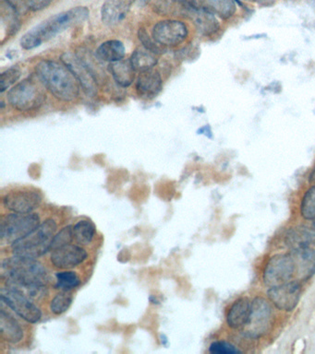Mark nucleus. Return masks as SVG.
Masks as SVG:
<instances>
[{"label":"nucleus","mask_w":315,"mask_h":354,"mask_svg":"<svg viewBox=\"0 0 315 354\" xmlns=\"http://www.w3.org/2000/svg\"><path fill=\"white\" fill-rule=\"evenodd\" d=\"M309 181L315 185V169L312 171L311 176H309Z\"/></svg>","instance_id":"nucleus-37"},{"label":"nucleus","mask_w":315,"mask_h":354,"mask_svg":"<svg viewBox=\"0 0 315 354\" xmlns=\"http://www.w3.org/2000/svg\"><path fill=\"white\" fill-rule=\"evenodd\" d=\"M150 2V0H134V4H136L138 7H145Z\"/></svg>","instance_id":"nucleus-36"},{"label":"nucleus","mask_w":315,"mask_h":354,"mask_svg":"<svg viewBox=\"0 0 315 354\" xmlns=\"http://www.w3.org/2000/svg\"><path fill=\"white\" fill-rule=\"evenodd\" d=\"M40 217L35 212H13L5 216L1 223V243L10 245L26 237L40 225Z\"/></svg>","instance_id":"nucleus-6"},{"label":"nucleus","mask_w":315,"mask_h":354,"mask_svg":"<svg viewBox=\"0 0 315 354\" xmlns=\"http://www.w3.org/2000/svg\"><path fill=\"white\" fill-rule=\"evenodd\" d=\"M188 33L186 24L176 19L159 21L152 30V36L162 46H175L183 43Z\"/></svg>","instance_id":"nucleus-10"},{"label":"nucleus","mask_w":315,"mask_h":354,"mask_svg":"<svg viewBox=\"0 0 315 354\" xmlns=\"http://www.w3.org/2000/svg\"><path fill=\"white\" fill-rule=\"evenodd\" d=\"M53 0H28L29 8L32 11L45 10Z\"/></svg>","instance_id":"nucleus-34"},{"label":"nucleus","mask_w":315,"mask_h":354,"mask_svg":"<svg viewBox=\"0 0 315 354\" xmlns=\"http://www.w3.org/2000/svg\"><path fill=\"white\" fill-rule=\"evenodd\" d=\"M273 318V309L269 303L264 298L257 297L251 303L250 319L243 329L248 336L261 337L269 330Z\"/></svg>","instance_id":"nucleus-9"},{"label":"nucleus","mask_w":315,"mask_h":354,"mask_svg":"<svg viewBox=\"0 0 315 354\" xmlns=\"http://www.w3.org/2000/svg\"><path fill=\"white\" fill-rule=\"evenodd\" d=\"M0 333L2 339L12 344H16L24 339V329L20 323L3 308L0 313Z\"/></svg>","instance_id":"nucleus-20"},{"label":"nucleus","mask_w":315,"mask_h":354,"mask_svg":"<svg viewBox=\"0 0 315 354\" xmlns=\"http://www.w3.org/2000/svg\"><path fill=\"white\" fill-rule=\"evenodd\" d=\"M89 15L90 11L87 7H76L57 14L27 32L21 39V46L26 50L37 48L63 30L87 21Z\"/></svg>","instance_id":"nucleus-3"},{"label":"nucleus","mask_w":315,"mask_h":354,"mask_svg":"<svg viewBox=\"0 0 315 354\" xmlns=\"http://www.w3.org/2000/svg\"><path fill=\"white\" fill-rule=\"evenodd\" d=\"M96 55L103 62H117L125 57V46L123 41L118 40L107 41L100 44Z\"/></svg>","instance_id":"nucleus-22"},{"label":"nucleus","mask_w":315,"mask_h":354,"mask_svg":"<svg viewBox=\"0 0 315 354\" xmlns=\"http://www.w3.org/2000/svg\"><path fill=\"white\" fill-rule=\"evenodd\" d=\"M209 351L213 354H234L240 353L239 348L226 342H213L210 345Z\"/></svg>","instance_id":"nucleus-32"},{"label":"nucleus","mask_w":315,"mask_h":354,"mask_svg":"<svg viewBox=\"0 0 315 354\" xmlns=\"http://www.w3.org/2000/svg\"><path fill=\"white\" fill-rule=\"evenodd\" d=\"M295 265V275L300 281H307L315 274V250L311 246L296 248L291 250Z\"/></svg>","instance_id":"nucleus-16"},{"label":"nucleus","mask_w":315,"mask_h":354,"mask_svg":"<svg viewBox=\"0 0 315 354\" xmlns=\"http://www.w3.org/2000/svg\"><path fill=\"white\" fill-rule=\"evenodd\" d=\"M87 257V251L82 245L69 243L51 251V261L60 270H71L82 264Z\"/></svg>","instance_id":"nucleus-14"},{"label":"nucleus","mask_w":315,"mask_h":354,"mask_svg":"<svg viewBox=\"0 0 315 354\" xmlns=\"http://www.w3.org/2000/svg\"><path fill=\"white\" fill-rule=\"evenodd\" d=\"M246 1H254V0H246Z\"/></svg>","instance_id":"nucleus-39"},{"label":"nucleus","mask_w":315,"mask_h":354,"mask_svg":"<svg viewBox=\"0 0 315 354\" xmlns=\"http://www.w3.org/2000/svg\"><path fill=\"white\" fill-rule=\"evenodd\" d=\"M251 312V303L247 297H242L235 301L228 309L226 322L229 328L243 329L247 325Z\"/></svg>","instance_id":"nucleus-19"},{"label":"nucleus","mask_w":315,"mask_h":354,"mask_svg":"<svg viewBox=\"0 0 315 354\" xmlns=\"http://www.w3.org/2000/svg\"><path fill=\"white\" fill-rule=\"evenodd\" d=\"M301 287L300 282L290 281L278 286L271 287L267 296L273 304L281 311L289 312L295 309L300 300Z\"/></svg>","instance_id":"nucleus-11"},{"label":"nucleus","mask_w":315,"mask_h":354,"mask_svg":"<svg viewBox=\"0 0 315 354\" xmlns=\"http://www.w3.org/2000/svg\"><path fill=\"white\" fill-rule=\"evenodd\" d=\"M182 15L193 22L199 32L204 35H212L219 29V24L215 14L206 8L199 7L182 8Z\"/></svg>","instance_id":"nucleus-15"},{"label":"nucleus","mask_w":315,"mask_h":354,"mask_svg":"<svg viewBox=\"0 0 315 354\" xmlns=\"http://www.w3.org/2000/svg\"><path fill=\"white\" fill-rule=\"evenodd\" d=\"M138 38H139L141 43L143 44V46L145 47V48L149 50V51L153 52L154 54H161V46L154 40L153 36L151 37V36L148 35L145 28H140L139 32H138Z\"/></svg>","instance_id":"nucleus-31"},{"label":"nucleus","mask_w":315,"mask_h":354,"mask_svg":"<svg viewBox=\"0 0 315 354\" xmlns=\"http://www.w3.org/2000/svg\"><path fill=\"white\" fill-rule=\"evenodd\" d=\"M129 60H131L132 65L135 71L140 72V73L153 69L157 64L156 54L149 51L143 46L135 49Z\"/></svg>","instance_id":"nucleus-24"},{"label":"nucleus","mask_w":315,"mask_h":354,"mask_svg":"<svg viewBox=\"0 0 315 354\" xmlns=\"http://www.w3.org/2000/svg\"><path fill=\"white\" fill-rule=\"evenodd\" d=\"M95 224L91 221L82 220L73 226V239L80 245H89L96 236Z\"/></svg>","instance_id":"nucleus-25"},{"label":"nucleus","mask_w":315,"mask_h":354,"mask_svg":"<svg viewBox=\"0 0 315 354\" xmlns=\"http://www.w3.org/2000/svg\"><path fill=\"white\" fill-rule=\"evenodd\" d=\"M45 86L37 77H27L8 91V101L15 109L28 112L37 109L46 99Z\"/></svg>","instance_id":"nucleus-5"},{"label":"nucleus","mask_w":315,"mask_h":354,"mask_svg":"<svg viewBox=\"0 0 315 354\" xmlns=\"http://www.w3.org/2000/svg\"><path fill=\"white\" fill-rule=\"evenodd\" d=\"M1 301L26 322L37 323L42 317V312L39 307L26 292L18 288L8 285L2 288Z\"/></svg>","instance_id":"nucleus-7"},{"label":"nucleus","mask_w":315,"mask_h":354,"mask_svg":"<svg viewBox=\"0 0 315 354\" xmlns=\"http://www.w3.org/2000/svg\"><path fill=\"white\" fill-rule=\"evenodd\" d=\"M236 1H237V3H239V4H240V5H242V3H240V2L239 1V0H236Z\"/></svg>","instance_id":"nucleus-38"},{"label":"nucleus","mask_w":315,"mask_h":354,"mask_svg":"<svg viewBox=\"0 0 315 354\" xmlns=\"http://www.w3.org/2000/svg\"><path fill=\"white\" fill-rule=\"evenodd\" d=\"M19 16L24 15L30 10L28 0H3Z\"/></svg>","instance_id":"nucleus-33"},{"label":"nucleus","mask_w":315,"mask_h":354,"mask_svg":"<svg viewBox=\"0 0 315 354\" xmlns=\"http://www.w3.org/2000/svg\"><path fill=\"white\" fill-rule=\"evenodd\" d=\"M300 214L304 220H315V185L309 187L304 194L300 204Z\"/></svg>","instance_id":"nucleus-27"},{"label":"nucleus","mask_w":315,"mask_h":354,"mask_svg":"<svg viewBox=\"0 0 315 354\" xmlns=\"http://www.w3.org/2000/svg\"><path fill=\"white\" fill-rule=\"evenodd\" d=\"M81 285V279L78 274L74 271H60L56 274V283L55 288L62 292H71Z\"/></svg>","instance_id":"nucleus-26"},{"label":"nucleus","mask_w":315,"mask_h":354,"mask_svg":"<svg viewBox=\"0 0 315 354\" xmlns=\"http://www.w3.org/2000/svg\"><path fill=\"white\" fill-rule=\"evenodd\" d=\"M109 69L113 79L120 87H129L134 82L136 71L129 59H121L117 62L110 63Z\"/></svg>","instance_id":"nucleus-21"},{"label":"nucleus","mask_w":315,"mask_h":354,"mask_svg":"<svg viewBox=\"0 0 315 354\" xmlns=\"http://www.w3.org/2000/svg\"><path fill=\"white\" fill-rule=\"evenodd\" d=\"M1 271L2 279L8 286L18 288L32 300L45 297L48 272L37 259L13 254L2 261Z\"/></svg>","instance_id":"nucleus-1"},{"label":"nucleus","mask_w":315,"mask_h":354,"mask_svg":"<svg viewBox=\"0 0 315 354\" xmlns=\"http://www.w3.org/2000/svg\"><path fill=\"white\" fill-rule=\"evenodd\" d=\"M42 202V196L35 190L10 191L2 198V203L10 212L18 213L34 212Z\"/></svg>","instance_id":"nucleus-13"},{"label":"nucleus","mask_w":315,"mask_h":354,"mask_svg":"<svg viewBox=\"0 0 315 354\" xmlns=\"http://www.w3.org/2000/svg\"><path fill=\"white\" fill-rule=\"evenodd\" d=\"M35 75L46 90L60 101L73 102L78 98L81 85L64 63L41 61L35 66Z\"/></svg>","instance_id":"nucleus-2"},{"label":"nucleus","mask_w":315,"mask_h":354,"mask_svg":"<svg viewBox=\"0 0 315 354\" xmlns=\"http://www.w3.org/2000/svg\"><path fill=\"white\" fill-rule=\"evenodd\" d=\"M21 72L18 68H10L2 72L1 74V93L6 91L8 88L15 85L20 80Z\"/></svg>","instance_id":"nucleus-30"},{"label":"nucleus","mask_w":315,"mask_h":354,"mask_svg":"<svg viewBox=\"0 0 315 354\" xmlns=\"http://www.w3.org/2000/svg\"><path fill=\"white\" fill-rule=\"evenodd\" d=\"M73 226H66L55 235L51 243V251L67 245L73 242Z\"/></svg>","instance_id":"nucleus-29"},{"label":"nucleus","mask_w":315,"mask_h":354,"mask_svg":"<svg viewBox=\"0 0 315 354\" xmlns=\"http://www.w3.org/2000/svg\"><path fill=\"white\" fill-rule=\"evenodd\" d=\"M201 8L222 19H228L236 11V0H198Z\"/></svg>","instance_id":"nucleus-23"},{"label":"nucleus","mask_w":315,"mask_h":354,"mask_svg":"<svg viewBox=\"0 0 315 354\" xmlns=\"http://www.w3.org/2000/svg\"><path fill=\"white\" fill-rule=\"evenodd\" d=\"M162 77L156 69L141 72L138 77L136 91L138 95L145 99H153L162 91Z\"/></svg>","instance_id":"nucleus-18"},{"label":"nucleus","mask_w":315,"mask_h":354,"mask_svg":"<svg viewBox=\"0 0 315 354\" xmlns=\"http://www.w3.org/2000/svg\"><path fill=\"white\" fill-rule=\"evenodd\" d=\"M73 301V295L71 292H62L57 293L51 303V312L55 315H62L70 308Z\"/></svg>","instance_id":"nucleus-28"},{"label":"nucleus","mask_w":315,"mask_h":354,"mask_svg":"<svg viewBox=\"0 0 315 354\" xmlns=\"http://www.w3.org/2000/svg\"><path fill=\"white\" fill-rule=\"evenodd\" d=\"M62 62L64 63L73 72L81 85L82 91L87 95L95 96L98 93V80L82 58L73 53L66 52L62 55Z\"/></svg>","instance_id":"nucleus-12"},{"label":"nucleus","mask_w":315,"mask_h":354,"mask_svg":"<svg viewBox=\"0 0 315 354\" xmlns=\"http://www.w3.org/2000/svg\"><path fill=\"white\" fill-rule=\"evenodd\" d=\"M134 0H106L101 8V19L107 26H115L128 14Z\"/></svg>","instance_id":"nucleus-17"},{"label":"nucleus","mask_w":315,"mask_h":354,"mask_svg":"<svg viewBox=\"0 0 315 354\" xmlns=\"http://www.w3.org/2000/svg\"><path fill=\"white\" fill-rule=\"evenodd\" d=\"M57 229V223L54 220L44 221L26 237L16 241L10 245L12 254L29 259H39L46 252L51 251V243L56 235Z\"/></svg>","instance_id":"nucleus-4"},{"label":"nucleus","mask_w":315,"mask_h":354,"mask_svg":"<svg viewBox=\"0 0 315 354\" xmlns=\"http://www.w3.org/2000/svg\"><path fill=\"white\" fill-rule=\"evenodd\" d=\"M181 8L199 7L198 0H175Z\"/></svg>","instance_id":"nucleus-35"},{"label":"nucleus","mask_w":315,"mask_h":354,"mask_svg":"<svg viewBox=\"0 0 315 354\" xmlns=\"http://www.w3.org/2000/svg\"><path fill=\"white\" fill-rule=\"evenodd\" d=\"M295 265L291 254H278L271 257L265 265L262 279L267 287H275L291 281Z\"/></svg>","instance_id":"nucleus-8"}]
</instances>
